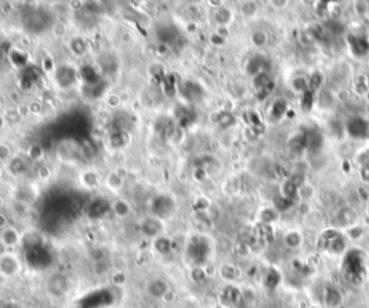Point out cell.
I'll return each mask as SVG.
<instances>
[{"label":"cell","instance_id":"1","mask_svg":"<svg viewBox=\"0 0 369 308\" xmlns=\"http://www.w3.org/2000/svg\"><path fill=\"white\" fill-rule=\"evenodd\" d=\"M175 210V200L167 195H160L154 197L152 202V212L154 218L157 219H166L169 218Z\"/></svg>","mask_w":369,"mask_h":308},{"label":"cell","instance_id":"2","mask_svg":"<svg viewBox=\"0 0 369 308\" xmlns=\"http://www.w3.org/2000/svg\"><path fill=\"white\" fill-rule=\"evenodd\" d=\"M20 261L14 254H3L0 257V275L3 278H13L20 272Z\"/></svg>","mask_w":369,"mask_h":308},{"label":"cell","instance_id":"3","mask_svg":"<svg viewBox=\"0 0 369 308\" xmlns=\"http://www.w3.org/2000/svg\"><path fill=\"white\" fill-rule=\"evenodd\" d=\"M76 71L69 66V65H64L61 68L56 69L55 72V78H56V82L59 84V86L62 88H69L76 82Z\"/></svg>","mask_w":369,"mask_h":308},{"label":"cell","instance_id":"4","mask_svg":"<svg viewBox=\"0 0 369 308\" xmlns=\"http://www.w3.org/2000/svg\"><path fill=\"white\" fill-rule=\"evenodd\" d=\"M110 210H111L110 203L105 199L98 197V199H94L87 206V215L91 219H100L102 216H105Z\"/></svg>","mask_w":369,"mask_h":308},{"label":"cell","instance_id":"5","mask_svg":"<svg viewBox=\"0 0 369 308\" xmlns=\"http://www.w3.org/2000/svg\"><path fill=\"white\" fill-rule=\"evenodd\" d=\"M162 221L154 218V216H149L146 219H143L141 222V232L144 236L150 238V239H156L159 238V235L162 232Z\"/></svg>","mask_w":369,"mask_h":308},{"label":"cell","instance_id":"6","mask_svg":"<svg viewBox=\"0 0 369 308\" xmlns=\"http://www.w3.org/2000/svg\"><path fill=\"white\" fill-rule=\"evenodd\" d=\"M48 288H49V291L53 296L62 297L68 293L69 284H68V280L62 275H53V277H51L49 283H48Z\"/></svg>","mask_w":369,"mask_h":308},{"label":"cell","instance_id":"7","mask_svg":"<svg viewBox=\"0 0 369 308\" xmlns=\"http://www.w3.org/2000/svg\"><path fill=\"white\" fill-rule=\"evenodd\" d=\"M0 242H1L3 247L6 248H14L16 245H19V242H20V234H19V231L12 228V226H7L0 234Z\"/></svg>","mask_w":369,"mask_h":308},{"label":"cell","instance_id":"8","mask_svg":"<svg viewBox=\"0 0 369 308\" xmlns=\"http://www.w3.org/2000/svg\"><path fill=\"white\" fill-rule=\"evenodd\" d=\"M147 291H149V294L152 297H154V298H163V296L169 291V285H167L166 281L160 280V278H157V280H153L152 283L149 284Z\"/></svg>","mask_w":369,"mask_h":308},{"label":"cell","instance_id":"9","mask_svg":"<svg viewBox=\"0 0 369 308\" xmlns=\"http://www.w3.org/2000/svg\"><path fill=\"white\" fill-rule=\"evenodd\" d=\"M79 75L82 76V79L87 82V85H97L98 82H100V74H98V71L94 68V66H91V65H85V66H82L81 68V71H79Z\"/></svg>","mask_w":369,"mask_h":308},{"label":"cell","instance_id":"10","mask_svg":"<svg viewBox=\"0 0 369 308\" xmlns=\"http://www.w3.org/2000/svg\"><path fill=\"white\" fill-rule=\"evenodd\" d=\"M7 172L10 173L14 177H19L26 172V163L22 157H12L7 161Z\"/></svg>","mask_w":369,"mask_h":308},{"label":"cell","instance_id":"11","mask_svg":"<svg viewBox=\"0 0 369 308\" xmlns=\"http://www.w3.org/2000/svg\"><path fill=\"white\" fill-rule=\"evenodd\" d=\"M111 210L114 212L118 218H126V216H128L131 213V206H130V203H128L127 200L118 199V200H115L114 203H113Z\"/></svg>","mask_w":369,"mask_h":308},{"label":"cell","instance_id":"12","mask_svg":"<svg viewBox=\"0 0 369 308\" xmlns=\"http://www.w3.org/2000/svg\"><path fill=\"white\" fill-rule=\"evenodd\" d=\"M81 180H82V185L85 186L87 189H95L98 186V183H100L98 174H97V172H94V170H87V172L82 174Z\"/></svg>","mask_w":369,"mask_h":308},{"label":"cell","instance_id":"13","mask_svg":"<svg viewBox=\"0 0 369 308\" xmlns=\"http://www.w3.org/2000/svg\"><path fill=\"white\" fill-rule=\"evenodd\" d=\"M105 185H107V187H108L110 190L117 192V190H120V189L123 187V177H121L118 173H111V174L107 176Z\"/></svg>","mask_w":369,"mask_h":308},{"label":"cell","instance_id":"14","mask_svg":"<svg viewBox=\"0 0 369 308\" xmlns=\"http://www.w3.org/2000/svg\"><path fill=\"white\" fill-rule=\"evenodd\" d=\"M153 247H154V249H156L159 254L165 255V254H167V252L170 251L172 244H170V241H169L167 238H165V236H159V238H156V239H154Z\"/></svg>","mask_w":369,"mask_h":308},{"label":"cell","instance_id":"15","mask_svg":"<svg viewBox=\"0 0 369 308\" xmlns=\"http://www.w3.org/2000/svg\"><path fill=\"white\" fill-rule=\"evenodd\" d=\"M69 46H71L72 53L76 55V56H82V55L85 53V50H87V45H85V42H84L81 37H75V39H72Z\"/></svg>","mask_w":369,"mask_h":308},{"label":"cell","instance_id":"16","mask_svg":"<svg viewBox=\"0 0 369 308\" xmlns=\"http://www.w3.org/2000/svg\"><path fill=\"white\" fill-rule=\"evenodd\" d=\"M110 140H111V144H113V147L114 148L124 147V146L128 143L127 133L118 131V133H115V134H111Z\"/></svg>","mask_w":369,"mask_h":308},{"label":"cell","instance_id":"17","mask_svg":"<svg viewBox=\"0 0 369 308\" xmlns=\"http://www.w3.org/2000/svg\"><path fill=\"white\" fill-rule=\"evenodd\" d=\"M10 56H16V59H12L13 63L16 65V66H25L26 62H27V56H26L25 52H20V50H13L12 53H10Z\"/></svg>","mask_w":369,"mask_h":308},{"label":"cell","instance_id":"18","mask_svg":"<svg viewBox=\"0 0 369 308\" xmlns=\"http://www.w3.org/2000/svg\"><path fill=\"white\" fill-rule=\"evenodd\" d=\"M12 159V150L9 147V144L6 143H0V161L6 163Z\"/></svg>","mask_w":369,"mask_h":308},{"label":"cell","instance_id":"19","mask_svg":"<svg viewBox=\"0 0 369 308\" xmlns=\"http://www.w3.org/2000/svg\"><path fill=\"white\" fill-rule=\"evenodd\" d=\"M42 148H40V146H32V147H29V150H27V156L32 159V160H38V159H40L42 157Z\"/></svg>","mask_w":369,"mask_h":308},{"label":"cell","instance_id":"20","mask_svg":"<svg viewBox=\"0 0 369 308\" xmlns=\"http://www.w3.org/2000/svg\"><path fill=\"white\" fill-rule=\"evenodd\" d=\"M126 280H127V277H126L124 272H114L113 277H111V281H113V284H115V285L124 284L126 283Z\"/></svg>","mask_w":369,"mask_h":308},{"label":"cell","instance_id":"21","mask_svg":"<svg viewBox=\"0 0 369 308\" xmlns=\"http://www.w3.org/2000/svg\"><path fill=\"white\" fill-rule=\"evenodd\" d=\"M120 102H121V99L117 94H110L108 98H107V104H108L110 108H117L120 105Z\"/></svg>","mask_w":369,"mask_h":308},{"label":"cell","instance_id":"22","mask_svg":"<svg viewBox=\"0 0 369 308\" xmlns=\"http://www.w3.org/2000/svg\"><path fill=\"white\" fill-rule=\"evenodd\" d=\"M4 118H6V121H7L9 124H16L17 121H19V114H17V111H13V110H10V111L6 112Z\"/></svg>","mask_w":369,"mask_h":308},{"label":"cell","instance_id":"23","mask_svg":"<svg viewBox=\"0 0 369 308\" xmlns=\"http://www.w3.org/2000/svg\"><path fill=\"white\" fill-rule=\"evenodd\" d=\"M65 25L64 23H56V25L53 26V33L56 35V36H62L65 33Z\"/></svg>","mask_w":369,"mask_h":308},{"label":"cell","instance_id":"24","mask_svg":"<svg viewBox=\"0 0 369 308\" xmlns=\"http://www.w3.org/2000/svg\"><path fill=\"white\" fill-rule=\"evenodd\" d=\"M175 298H176L175 293H173L172 290H169V291L166 293L165 296H163V298H162V300H163L165 303H173V301H175Z\"/></svg>","mask_w":369,"mask_h":308},{"label":"cell","instance_id":"25","mask_svg":"<svg viewBox=\"0 0 369 308\" xmlns=\"http://www.w3.org/2000/svg\"><path fill=\"white\" fill-rule=\"evenodd\" d=\"M51 65L53 66V61H52V58L46 56V58L43 59V65H42V68H43L46 72H49V71H51Z\"/></svg>","mask_w":369,"mask_h":308},{"label":"cell","instance_id":"26","mask_svg":"<svg viewBox=\"0 0 369 308\" xmlns=\"http://www.w3.org/2000/svg\"><path fill=\"white\" fill-rule=\"evenodd\" d=\"M211 42H212L214 45H222V43H224V37L221 36V35H218V33H215V35L211 36Z\"/></svg>","mask_w":369,"mask_h":308},{"label":"cell","instance_id":"27","mask_svg":"<svg viewBox=\"0 0 369 308\" xmlns=\"http://www.w3.org/2000/svg\"><path fill=\"white\" fill-rule=\"evenodd\" d=\"M6 228H7V218L3 213H0V229L3 231Z\"/></svg>","mask_w":369,"mask_h":308},{"label":"cell","instance_id":"28","mask_svg":"<svg viewBox=\"0 0 369 308\" xmlns=\"http://www.w3.org/2000/svg\"><path fill=\"white\" fill-rule=\"evenodd\" d=\"M48 174H49V172H48V169H46V167L39 169V177H40V179H46V177H48Z\"/></svg>","mask_w":369,"mask_h":308},{"label":"cell","instance_id":"29","mask_svg":"<svg viewBox=\"0 0 369 308\" xmlns=\"http://www.w3.org/2000/svg\"><path fill=\"white\" fill-rule=\"evenodd\" d=\"M1 174H3V170H1V167H0V177H1Z\"/></svg>","mask_w":369,"mask_h":308},{"label":"cell","instance_id":"30","mask_svg":"<svg viewBox=\"0 0 369 308\" xmlns=\"http://www.w3.org/2000/svg\"><path fill=\"white\" fill-rule=\"evenodd\" d=\"M1 124H3V120H1V118H0V127H1Z\"/></svg>","mask_w":369,"mask_h":308}]
</instances>
